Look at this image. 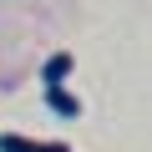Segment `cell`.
I'll return each instance as SVG.
<instances>
[{
  "label": "cell",
  "instance_id": "cell-1",
  "mask_svg": "<svg viewBox=\"0 0 152 152\" xmlns=\"http://www.w3.org/2000/svg\"><path fill=\"white\" fill-rule=\"evenodd\" d=\"M0 152H71V147L46 142V137H26V132H0Z\"/></svg>",
  "mask_w": 152,
  "mask_h": 152
},
{
  "label": "cell",
  "instance_id": "cell-2",
  "mask_svg": "<svg viewBox=\"0 0 152 152\" xmlns=\"http://www.w3.org/2000/svg\"><path fill=\"white\" fill-rule=\"evenodd\" d=\"M71 71H76V56H71V51H51L46 66H41V86H66Z\"/></svg>",
  "mask_w": 152,
  "mask_h": 152
},
{
  "label": "cell",
  "instance_id": "cell-3",
  "mask_svg": "<svg viewBox=\"0 0 152 152\" xmlns=\"http://www.w3.org/2000/svg\"><path fill=\"white\" fill-rule=\"evenodd\" d=\"M46 107H51L56 117H66V122L81 117V96H76L71 86H46Z\"/></svg>",
  "mask_w": 152,
  "mask_h": 152
}]
</instances>
